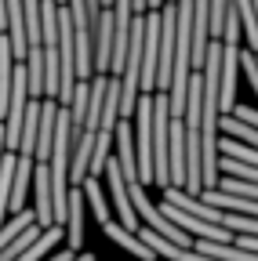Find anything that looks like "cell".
<instances>
[{
    "label": "cell",
    "mask_w": 258,
    "mask_h": 261,
    "mask_svg": "<svg viewBox=\"0 0 258 261\" xmlns=\"http://www.w3.org/2000/svg\"><path fill=\"white\" fill-rule=\"evenodd\" d=\"M168 142H171V94L153 91V185H171V163H168Z\"/></svg>",
    "instance_id": "obj_1"
},
{
    "label": "cell",
    "mask_w": 258,
    "mask_h": 261,
    "mask_svg": "<svg viewBox=\"0 0 258 261\" xmlns=\"http://www.w3.org/2000/svg\"><path fill=\"white\" fill-rule=\"evenodd\" d=\"M237 73H240V47L222 44V84H218V109L233 113L237 106Z\"/></svg>",
    "instance_id": "obj_2"
},
{
    "label": "cell",
    "mask_w": 258,
    "mask_h": 261,
    "mask_svg": "<svg viewBox=\"0 0 258 261\" xmlns=\"http://www.w3.org/2000/svg\"><path fill=\"white\" fill-rule=\"evenodd\" d=\"M84 211H87L84 185H73L69 203H66V247H73L77 254H80V243H84Z\"/></svg>",
    "instance_id": "obj_3"
},
{
    "label": "cell",
    "mask_w": 258,
    "mask_h": 261,
    "mask_svg": "<svg viewBox=\"0 0 258 261\" xmlns=\"http://www.w3.org/2000/svg\"><path fill=\"white\" fill-rule=\"evenodd\" d=\"M58 98H44L40 102V130H37V160H51V145H55V127H58Z\"/></svg>",
    "instance_id": "obj_4"
},
{
    "label": "cell",
    "mask_w": 258,
    "mask_h": 261,
    "mask_svg": "<svg viewBox=\"0 0 258 261\" xmlns=\"http://www.w3.org/2000/svg\"><path fill=\"white\" fill-rule=\"evenodd\" d=\"M58 240H66V225H51V228H44L40 240H37L33 247H26L15 261H40V257H48V254L55 250V243H58Z\"/></svg>",
    "instance_id": "obj_5"
},
{
    "label": "cell",
    "mask_w": 258,
    "mask_h": 261,
    "mask_svg": "<svg viewBox=\"0 0 258 261\" xmlns=\"http://www.w3.org/2000/svg\"><path fill=\"white\" fill-rule=\"evenodd\" d=\"M40 102L44 98H29L26 120H22V145L18 152H37V130H40Z\"/></svg>",
    "instance_id": "obj_6"
},
{
    "label": "cell",
    "mask_w": 258,
    "mask_h": 261,
    "mask_svg": "<svg viewBox=\"0 0 258 261\" xmlns=\"http://www.w3.org/2000/svg\"><path fill=\"white\" fill-rule=\"evenodd\" d=\"M84 196H87V211L102 221H109V203H106V192H102V178L99 174H87L84 178Z\"/></svg>",
    "instance_id": "obj_7"
},
{
    "label": "cell",
    "mask_w": 258,
    "mask_h": 261,
    "mask_svg": "<svg viewBox=\"0 0 258 261\" xmlns=\"http://www.w3.org/2000/svg\"><path fill=\"white\" fill-rule=\"evenodd\" d=\"M40 232H44V225H40V221H33L29 228H22V232H18V236H15V240H11L4 250H0V261H15V257H18L26 247H33V243L40 240Z\"/></svg>",
    "instance_id": "obj_8"
},
{
    "label": "cell",
    "mask_w": 258,
    "mask_h": 261,
    "mask_svg": "<svg viewBox=\"0 0 258 261\" xmlns=\"http://www.w3.org/2000/svg\"><path fill=\"white\" fill-rule=\"evenodd\" d=\"M33 221H37V214H33V211H18L11 221H4V225H0V250H4V247H8V243H11L18 232H22V228H29Z\"/></svg>",
    "instance_id": "obj_9"
},
{
    "label": "cell",
    "mask_w": 258,
    "mask_h": 261,
    "mask_svg": "<svg viewBox=\"0 0 258 261\" xmlns=\"http://www.w3.org/2000/svg\"><path fill=\"white\" fill-rule=\"evenodd\" d=\"M218 189H225V192H240V196H251V200H258V181H244V178H233V174H222V178H218Z\"/></svg>",
    "instance_id": "obj_10"
},
{
    "label": "cell",
    "mask_w": 258,
    "mask_h": 261,
    "mask_svg": "<svg viewBox=\"0 0 258 261\" xmlns=\"http://www.w3.org/2000/svg\"><path fill=\"white\" fill-rule=\"evenodd\" d=\"M233 113H237L240 120H247V123H254V127H258V109H254V106H240V102H237V106H233Z\"/></svg>",
    "instance_id": "obj_11"
},
{
    "label": "cell",
    "mask_w": 258,
    "mask_h": 261,
    "mask_svg": "<svg viewBox=\"0 0 258 261\" xmlns=\"http://www.w3.org/2000/svg\"><path fill=\"white\" fill-rule=\"evenodd\" d=\"M77 257V250L73 247H66V250H58V254H48V257H40V261H73Z\"/></svg>",
    "instance_id": "obj_12"
},
{
    "label": "cell",
    "mask_w": 258,
    "mask_h": 261,
    "mask_svg": "<svg viewBox=\"0 0 258 261\" xmlns=\"http://www.w3.org/2000/svg\"><path fill=\"white\" fill-rule=\"evenodd\" d=\"M149 8H164V0H149Z\"/></svg>",
    "instance_id": "obj_13"
},
{
    "label": "cell",
    "mask_w": 258,
    "mask_h": 261,
    "mask_svg": "<svg viewBox=\"0 0 258 261\" xmlns=\"http://www.w3.org/2000/svg\"><path fill=\"white\" fill-rule=\"evenodd\" d=\"M113 4H116V0H102V8H113Z\"/></svg>",
    "instance_id": "obj_14"
},
{
    "label": "cell",
    "mask_w": 258,
    "mask_h": 261,
    "mask_svg": "<svg viewBox=\"0 0 258 261\" xmlns=\"http://www.w3.org/2000/svg\"><path fill=\"white\" fill-rule=\"evenodd\" d=\"M138 261H142V257H138ZM149 261H168V257H149Z\"/></svg>",
    "instance_id": "obj_15"
}]
</instances>
